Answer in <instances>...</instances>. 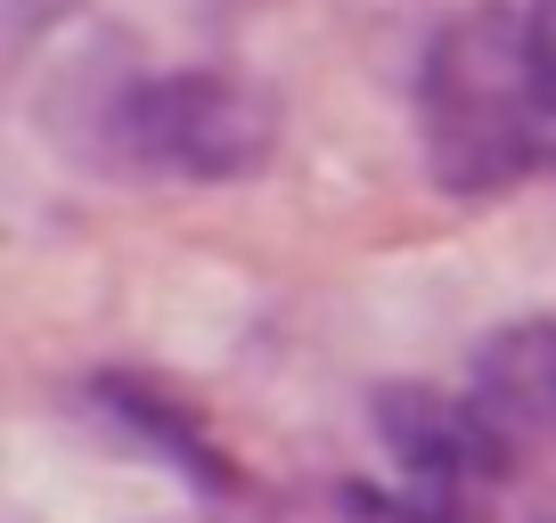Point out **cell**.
I'll return each mask as SVG.
<instances>
[{
	"instance_id": "1",
	"label": "cell",
	"mask_w": 556,
	"mask_h": 523,
	"mask_svg": "<svg viewBox=\"0 0 556 523\" xmlns=\"http://www.w3.org/2000/svg\"><path fill=\"white\" fill-rule=\"evenodd\" d=\"M417 148L442 196L556 180V50L523 0L458 9L417 58Z\"/></svg>"
},
{
	"instance_id": "2",
	"label": "cell",
	"mask_w": 556,
	"mask_h": 523,
	"mask_svg": "<svg viewBox=\"0 0 556 523\" xmlns=\"http://www.w3.org/2000/svg\"><path fill=\"white\" fill-rule=\"evenodd\" d=\"M99 131L123 173L222 189L278 156V99L229 66H164L115 82Z\"/></svg>"
},
{
	"instance_id": "3",
	"label": "cell",
	"mask_w": 556,
	"mask_h": 523,
	"mask_svg": "<svg viewBox=\"0 0 556 523\" xmlns=\"http://www.w3.org/2000/svg\"><path fill=\"white\" fill-rule=\"evenodd\" d=\"M467 401L491 425L507 474H556V319H523L491 335Z\"/></svg>"
},
{
	"instance_id": "4",
	"label": "cell",
	"mask_w": 556,
	"mask_h": 523,
	"mask_svg": "<svg viewBox=\"0 0 556 523\" xmlns=\"http://www.w3.org/2000/svg\"><path fill=\"white\" fill-rule=\"evenodd\" d=\"M90 401H99L131 442L164 450L189 483H205V490H229V483H238V474H229V458L205 442V425H197L173 393H156V384H139V377H106V384H90Z\"/></svg>"
},
{
	"instance_id": "5",
	"label": "cell",
	"mask_w": 556,
	"mask_h": 523,
	"mask_svg": "<svg viewBox=\"0 0 556 523\" xmlns=\"http://www.w3.org/2000/svg\"><path fill=\"white\" fill-rule=\"evenodd\" d=\"M523 9H532V25L548 34V50H556V0H523Z\"/></svg>"
}]
</instances>
